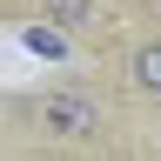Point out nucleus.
Instances as JSON below:
<instances>
[{
	"mask_svg": "<svg viewBox=\"0 0 161 161\" xmlns=\"http://www.w3.org/2000/svg\"><path fill=\"white\" fill-rule=\"evenodd\" d=\"M114 87L128 101H148V108H161V34L141 27L134 40H121L114 54Z\"/></svg>",
	"mask_w": 161,
	"mask_h": 161,
	"instance_id": "2",
	"label": "nucleus"
},
{
	"mask_svg": "<svg viewBox=\"0 0 161 161\" xmlns=\"http://www.w3.org/2000/svg\"><path fill=\"white\" fill-rule=\"evenodd\" d=\"M7 134L20 148H47V154H94L114 141L108 101L87 87H40V94H7L0 101Z\"/></svg>",
	"mask_w": 161,
	"mask_h": 161,
	"instance_id": "1",
	"label": "nucleus"
}]
</instances>
